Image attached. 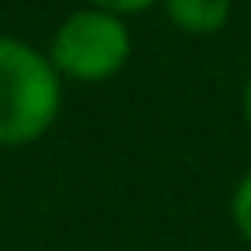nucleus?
I'll list each match as a JSON object with an SVG mask.
<instances>
[{"label": "nucleus", "mask_w": 251, "mask_h": 251, "mask_svg": "<svg viewBox=\"0 0 251 251\" xmlns=\"http://www.w3.org/2000/svg\"><path fill=\"white\" fill-rule=\"evenodd\" d=\"M229 218H233V229L244 236V244H251V170L236 181L229 196Z\"/></svg>", "instance_id": "4"}, {"label": "nucleus", "mask_w": 251, "mask_h": 251, "mask_svg": "<svg viewBox=\"0 0 251 251\" xmlns=\"http://www.w3.org/2000/svg\"><path fill=\"white\" fill-rule=\"evenodd\" d=\"M163 8L177 30L203 37V33H218L229 23L233 4L229 0H163Z\"/></svg>", "instance_id": "3"}, {"label": "nucleus", "mask_w": 251, "mask_h": 251, "mask_svg": "<svg viewBox=\"0 0 251 251\" xmlns=\"http://www.w3.org/2000/svg\"><path fill=\"white\" fill-rule=\"evenodd\" d=\"M85 4H89V8H96V11H107V15L126 19V15H141V11L163 4V0H85Z\"/></svg>", "instance_id": "5"}, {"label": "nucleus", "mask_w": 251, "mask_h": 251, "mask_svg": "<svg viewBox=\"0 0 251 251\" xmlns=\"http://www.w3.org/2000/svg\"><path fill=\"white\" fill-rule=\"evenodd\" d=\"M244 118H248V126H251V78H248V85H244Z\"/></svg>", "instance_id": "6"}, {"label": "nucleus", "mask_w": 251, "mask_h": 251, "mask_svg": "<svg viewBox=\"0 0 251 251\" xmlns=\"http://www.w3.org/2000/svg\"><path fill=\"white\" fill-rule=\"evenodd\" d=\"M129 48H133V41L126 30V19L96 11V8H81L55 26L52 45H48L45 55L59 78L107 81L126 67Z\"/></svg>", "instance_id": "2"}, {"label": "nucleus", "mask_w": 251, "mask_h": 251, "mask_svg": "<svg viewBox=\"0 0 251 251\" xmlns=\"http://www.w3.org/2000/svg\"><path fill=\"white\" fill-rule=\"evenodd\" d=\"M63 107V78L45 52L0 33V148H23L52 129Z\"/></svg>", "instance_id": "1"}]
</instances>
